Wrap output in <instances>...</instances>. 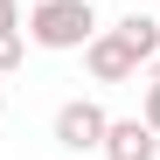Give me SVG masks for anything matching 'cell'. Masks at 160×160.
I'll return each mask as SVG.
<instances>
[{
    "label": "cell",
    "mask_w": 160,
    "mask_h": 160,
    "mask_svg": "<svg viewBox=\"0 0 160 160\" xmlns=\"http://www.w3.org/2000/svg\"><path fill=\"white\" fill-rule=\"evenodd\" d=\"M0 28H21V0H0Z\"/></svg>",
    "instance_id": "8"
},
{
    "label": "cell",
    "mask_w": 160,
    "mask_h": 160,
    "mask_svg": "<svg viewBox=\"0 0 160 160\" xmlns=\"http://www.w3.org/2000/svg\"><path fill=\"white\" fill-rule=\"evenodd\" d=\"M118 35H125L132 49H139V63H153V56H160V14H146V7H132V14L118 21Z\"/></svg>",
    "instance_id": "5"
},
{
    "label": "cell",
    "mask_w": 160,
    "mask_h": 160,
    "mask_svg": "<svg viewBox=\"0 0 160 160\" xmlns=\"http://www.w3.org/2000/svg\"><path fill=\"white\" fill-rule=\"evenodd\" d=\"M98 153H104V160H160V132H153L146 118H112Z\"/></svg>",
    "instance_id": "4"
},
{
    "label": "cell",
    "mask_w": 160,
    "mask_h": 160,
    "mask_svg": "<svg viewBox=\"0 0 160 160\" xmlns=\"http://www.w3.org/2000/svg\"><path fill=\"white\" fill-rule=\"evenodd\" d=\"M21 56H28V35H21V28H0V77H7Z\"/></svg>",
    "instance_id": "6"
},
{
    "label": "cell",
    "mask_w": 160,
    "mask_h": 160,
    "mask_svg": "<svg viewBox=\"0 0 160 160\" xmlns=\"http://www.w3.org/2000/svg\"><path fill=\"white\" fill-rule=\"evenodd\" d=\"M91 35H98V0H35L28 7V42L35 49L70 56V49H84Z\"/></svg>",
    "instance_id": "1"
},
{
    "label": "cell",
    "mask_w": 160,
    "mask_h": 160,
    "mask_svg": "<svg viewBox=\"0 0 160 160\" xmlns=\"http://www.w3.org/2000/svg\"><path fill=\"white\" fill-rule=\"evenodd\" d=\"M104 125H112V112H104L98 98H63L56 118H49V132H56L63 153H98L104 146Z\"/></svg>",
    "instance_id": "2"
},
{
    "label": "cell",
    "mask_w": 160,
    "mask_h": 160,
    "mask_svg": "<svg viewBox=\"0 0 160 160\" xmlns=\"http://www.w3.org/2000/svg\"><path fill=\"white\" fill-rule=\"evenodd\" d=\"M84 70H91V84H125V77H139L146 63H139V49H132L118 28H98L84 42Z\"/></svg>",
    "instance_id": "3"
},
{
    "label": "cell",
    "mask_w": 160,
    "mask_h": 160,
    "mask_svg": "<svg viewBox=\"0 0 160 160\" xmlns=\"http://www.w3.org/2000/svg\"><path fill=\"white\" fill-rule=\"evenodd\" d=\"M146 84H160V56H153V63H146Z\"/></svg>",
    "instance_id": "9"
},
{
    "label": "cell",
    "mask_w": 160,
    "mask_h": 160,
    "mask_svg": "<svg viewBox=\"0 0 160 160\" xmlns=\"http://www.w3.org/2000/svg\"><path fill=\"white\" fill-rule=\"evenodd\" d=\"M132 7H160V0H132Z\"/></svg>",
    "instance_id": "11"
},
{
    "label": "cell",
    "mask_w": 160,
    "mask_h": 160,
    "mask_svg": "<svg viewBox=\"0 0 160 160\" xmlns=\"http://www.w3.org/2000/svg\"><path fill=\"white\" fill-rule=\"evenodd\" d=\"M139 118H146V125L160 132V84H146V98H139Z\"/></svg>",
    "instance_id": "7"
},
{
    "label": "cell",
    "mask_w": 160,
    "mask_h": 160,
    "mask_svg": "<svg viewBox=\"0 0 160 160\" xmlns=\"http://www.w3.org/2000/svg\"><path fill=\"white\" fill-rule=\"evenodd\" d=\"M0 118H7V84H0Z\"/></svg>",
    "instance_id": "10"
}]
</instances>
